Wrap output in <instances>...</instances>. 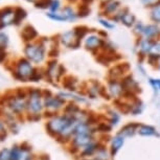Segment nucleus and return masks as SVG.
Wrapping results in <instances>:
<instances>
[{"instance_id": "49", "label": "nucleus", "mask_w": 160, "mask_h": 160, "mask_svg": "<svg viewBox=\"0 0 160 160\" xmlns=\"http://www.w3.org/2000/svg\"><path fill=\"white\" fill-rule=\"evenodd\" d=\"M4 135L7 136V132H5V127H4L3 122H2V120H0V136H1L2 140H3Z\"/></svg>"}, {"instance_id": "13", "label": "nucleus", "mask_w": 160, "mask_h": 160, "mask_svg": "<svg viewBox=\"0 0 160 160\" xmlns=\"http://www.w3.org/2000/svg\"><path fill=\"white\" fill-rule=\"evenodd\" d=\"M154 41L150 40V39H146L143 37L137 38L136 44H135V48L137 50V56L140 62H142L143 60H147L148 56H149L151 48L153 46Z\"/></svg>"}, {"instance_id": "57", "label": "nucleus", "mask_w": 160, "mask_h": 160, "mask_svg": "<svg viewBox=\"0 0 160 160\" xmlns=\"http://www.w3.org/2000/svg\"><path fill=\"white\" fill-rule=\"evenodd\" d=\"M68 2H70V3H74V2H77L78 0H67Z\"/></svg>"}, {"instance_id": "42", "label": "nucleus", "mask_w": 160, "mask_h": 160, "mask_svg": "<svg viewBox=\"0 0 160 160\" xmlns=\"http://www.w3.org/2000/svg\"><path fill=\"white\" fill-rule=\"evenodd\" d=\"M60 8H61V1L60 0H51L49 8H48L50 13H59Z\"/></svg>"}, {"instance_id": "34", "label": "nucleus", "mask_w": 160, "mask_h": 160, "mask_svg": "<svg viewBox=\"0 0 160 160\" xmlns=\"http://www.w3.org/2000/svg\"><path fill=\"white\" fill-rule=\"evenodd\" d=\"M73 31L75 32V34H77V36L81 41H82L83 39H85L87 36L91 32V29H90L89 28H87V26H85V25L75 26V28H73Z\"/></svg>"}, {"instance_id": "2", "label": "nucleus", "mask_w": 160, "mask_h": 160, "mask_svg": "<svg viewBox=\"0 0 160 160\" xmlns=\"http://www.w3.org/2000/svg\"><path fill=\"white\" fill-rule=\"evenodd\" d=\"M44 110V98L43 91L40 89L32 88L28 91V112L29 117L36 116L39 119L42 111Z\"/></svg>"}, {"instance_id": "54", "label": "nucleus", "mask_w": 160, "mask_h": 160, "mask_svg": "<svg viewBox=\"0 0 160 160\" xmlns=\"http://www.w3.org/2000/svg\"><path fill=\"white\" fill-rule=\"evenodd\" d=\"M38 160H48L46 157H44V156H42V157H40V158H39Z\"/></svg>"}, {"instance_id": "46", "label": "nucleus", "mask_w": 160, "mask_h": 160, "mask_svg": "<svg viewBox=\"0 0 160 160\" xmlns=\"http://www.w3.org/2000/svg\"><path fill=\"white\" fill-rule=\"evenodd\" d=\"M139 1L144 8H153L154 5H156L157 3H159L160 0H139Z\"/></svg>"}, {"instance_id": "14", "label": "nucleus", "mask_w": 160, "mask_h": 160, "mask_svg": "<svg viewBox=\"0 0 160 160\" xmlns=\"http://www.w3.org/2000/svg\"><path fill=\"white\" fill-rule=\"evenodd\" d=\"M122 8L119 0H111V1L101 3V15L102 17L112 18L120 8Z\"/></svg>"}, {"instance_id": "44", "label": "nucleus", "mask_w": 160, "mask_h": 160, "mask_svg": "<svg viewBox=\"0 0 160 160\" xmlns=\"http://www.w3.org/2000/svg\"><path fill=\"white\" fill-rule=\"evenodd\" d=\"M43 75H44V72H42V70H39V69L35 68V71L29 81H31V82H39V81L43 78Z\"/></svg>"}, {"instance_id": "43", "label": "nucleus", "mask_w": 160, "mask_h": 160, "mask_svg": "<svg viewBox=\"0 0 160 160\" xmlns=\"http://www.w3.org/2000/svg\"><path fill=\"white\" fill-rule=\"evenodd\" d=\"M50 2L51 0H38L35 3V7L40 10H46V8H49Z\"/></svg>"}, {"instance_id": "59", "label": "nucleus", "mask_w": 160, "mask_h": 160, "mask_svg": "<svg viewBox=\"0 0 160 160\" xmlns=\"http://www.w3.org/2000/svg\"><path fill=\"white\" fill-rule=\"evenodd\" d=\"M2 140V138H1V136H0V141H1Z\"/></svg>"}, {"instance_id": "7", "label": "nucleus", "mask_w": 160, "mask_h": 160, "mask_svg": "<svg viewBox=\"0 0 160 160\" xmlns=\"http://www.w3.org/2000/svg\"><path fill=\"white\" fill-rule=\"evenodd\" d=\"M106 95L108 98H113L115 101H120L126 96L125 89L122 84V80H113L109 78L106 85Z\"/></svg>"}, {"instance_id": "25", "label": "nucleus", "mask_w": 160, "mask_h": 160, "mask_svg": "<svg viewBox=\"0 0 160 160\" xmlns=\"http://www.w3.org/2000/svg\"><path fill=\"white\" fill-rule=\"evenodd\" d=\"M105 118L112 128H115V127L118 126L120 122H122V114H120L118 111H116L114 109H109V110H107Z\"/></svg>"}, {"instance_id": "45", "label": "nucleus", "mask_w": 160, "mask_h": 160, "mask_svg": "<svg viewBox=\"0 0 160 160\" xmlns=\"http://www.w3.org/2000/svg\"><path fill=\"white\" fill-rule=\"evenodd\" d=\"M8 35L4 34V32H0V48L5 49L7 46H8Z\"/></svg>"}, {"instance_id": "12", "label": "nucleus", "mask_w": 160, "mask_h": 160, "mask_svg": "<svg viewBox=\"0 0 160 160\" xmlns=\"http://www.w3.org/2000/svg\"><path fill=\"white\" fill-rule=\"evenodd\" d=\"M7 104L12 112L21 114L23 111L28 110V96H21L19 94L12 96L8 99Z\"/></svg>"}, {"instance_id": "26", "label": "nucleus", "mask_w": 160, "mask_h": 160, "mask_svg": "<svg viewBox=\"0 0 160 160\" xmlns=\"http://www.w3.org/2000/svg\"><path fill=\"white\" fill-rule=\"evenodd\" d=\"M106 94V90L98 82H92L88 87V96L90 98H95L99 95Z\"/></svg>"}, {"instance_id": "23", "label": "nucleus", "mask_w": 160, "mask_h": 160, "mask_svg": "<svg viewBox=\"0 0 160 160\" xmlns=\"http://www.w3.org/2000/svg\"><path fill=\"white\" fill-rule=\"evenodd\" d=\"M137 135L141 137H159L160 134L154 126L139 123L137 128Z\"/></svg>"}, {"instance_id": "27", "label": "nucleus", "mask_w": 160, "mask_h": 160, "mask_svg": "<svg viewBox=\"0 0 160 160\" xmlns=\"http://www.w3.org/2000/svg\"><path fill=\"white\" fill-rule=\"evenodd\" d=\"M21 36H22L23 40L26 42H31L34 41L36 38L38 37V32L36 31V28L32 25H26L25 28L22 29V32H21Z\"/></svg>"}, {"instance_id": "56", "label": "nucleus", "mask_w": 160, "mask_h": 160, "mask_svg": "<svg viewBox=\"0 0 160 160\" xmlns=\"http://www.w3.org/2000/svg\"><path fill=\"white\" fill-rule=\"evenodd\" d=\"M26 1H28V2H32V3H36V2H37L38 0H26Z\"/></svg>"}, {"instance_id": "8", "label": "nucleus", "mask_w": 160, "mask_h": 160, "mask_svg": "<svg viewBox=\"0 0 160 160\" xmlns=\"http://www.w3.org/2000/svg\"><path fill=\"white\" fill-rule=\"evenodd\" d=\"M96 139L98 138L94 134H75L71 138V140L69 141L71 152L78 154L81 150H83L84 148L93 142V141H95Z\"/></svg>"}, {"instance_id": "20", "label": "nucleus", "mask_w": 160, "mask_h": 160, "mask_svg": "<svg viewBox=\"0 0 160 160\" xmlns=\"http://www.w3.org/2000/svg\"><path fill=\"white\" fill-rule=\"evenodd\" d=\"M147 61L149 65L155 67H158V63L160 61V40L154 41L153 46L151 48V51L147 58Z\"/></svg>"}, {"instance_id": "30", "label": "nucleus", "mask_w": 160, "mask_h": 160, "mask_svg": "<svg viewBox=\"0 0 160 160\" xmlns=\"http://www.w3.org/2000/svg\"><path fill=\"white\" fill-rule=\"evenodd\" d=\"M94 157L98 160H110L112 155H111L110 150L105 146V143H102L98 148V152L95 153Z\"/></svg>"}, {"instance_id": "40", "label": "nucleus", "mask_w": 160, "mask_h": 160, "mask_svg": "<svg viewBox=\"0 0 160 160\" xmlns=\"http://www.w3.org/2000/svg\"><path fill=\"white\" fill-rule=\"evenodd\" d=\"M47 18H49L50 20L52 21H56V22H66V18L63 16L62 13H50V12H48L46 14Z\"/></svg>"}, {"instance_id": "19", "label": "nucleus", "mask_w": 160, "mask_h": 160, "mask_svg": "<svg viewBox=\"0 0 160 160\" xmlns=\"http://www.w3.org/2000/svg\"><path fill=\"white\" fill-rule=\"evenodd\" d=\"M126 140H127L126 138L122 136L120 134H118V133H116L113 137H111L110 143H109V150L111 152V155L115 156L116 154L122 149L123 146H125Z\"/></svg>"}, {"instance_id": "21", "label": "nucleus", "mask_w": 160, "mask_h": 160, "mask_svg": "<svg viewBox=\"0 0 160 160\" xmlns=\"http://www.w3.org/2000/svg\"><path fill=\"white\" fill-rule=\"evenodd\" d=\"M102 142L99 139H96L95 141H93L90 144H88L87 147L84 148L83 150H81L80 152H78V155L80 156L81 159L83 158H90V157H94L95 153L98 152L99 146H101Z\"/></svg>"}, {"instance_id": "4", "label": "nucleus", "mask_w": 160, "mask_h": 160, "mask_svg": "<svg viewBox=\"0 0 160 160\" xmlns=\"http://www.w3.org/2000/svg\"><path fill=\"white\" fill-rule=\"evenodd\" d=\"M44 98V109L46 110V115L51 117L56 115L60 110L65 108V101L60 96L51 94L50 91H43Z\"/></svg>"}, {"instance_id": "47", "label": "nucleus", "mask_w": 160, "mask_h": 160, "mask_svg": "<svg viewBox=\"0 0 160 160\" xmlns=\"http://www.w3.org/2000/svg\"><path fill=\"white\" fill-rule=\"evenodd\" d=\"M19 155H20V148L14 147L11 150V160H19Z\"/></svg>"}, {"instance_id": "50", "label": "nucleus", "mask_w": 160, "mask_h": 160, "mask_svg": "<svg viewBox=\"0 0 160 160\" xmlns=\"http://www.w3.org/2000/svg\"><path fill=\"white\" fill-rule=\"evenodd\" d=\"M137 68H138V70H139V72L141 73V75H143V77H147V73H146V69H144L143 67V65H142V63H138V65H137Z\"/></svg>"}, {"instance_id": "48", "label": "nucleus", "mask_w": 160, "mask_h": 160, "mask_svg": "<svg viewBox=\"0 0 160 160\" xmlns=\"http://www.w3.org/2000/svg\"><path fill=\"white\" fill-rule=\"evenodd\" d=\"M0 160H11V151L8 149L0 151Z\"/></svg>"}, {"instance_id": "10", "label": "nucleus", "mask_w": 160, "mask_h": 160, "mask_svg": "<svg viewBox=\"0 0 160 160\" xmlns=\"http://www.w3.org/2000/svg\"><path fill=\"white\" fill-rule=\"evenodd\" d=\"M122 84L126 92L125 98H136L137 93L140 92L139 83H138L131 74H127L122 80Z\"/></svg>"}, {"instance_id": "16", "label": "nucleus", "mask_w": 160, "mask_h": 160, "mask_svg": "<svg viewBox=\"0 0 160 160\" xmlns=\"http://www.w3.org/2000/svg\"><path fill=\"white\" fill-rule=\"evenodd\" d=\"M128 71H129L128 63L117 64L110 69L108 77H109V78H113V80H122L128 74Z\"/></svg>"}, {"instance_id": "32", "label": "nucleus", "mask_w": 160, "mask_h": 160, "mask_svg": "<svg viewBox=\"0 0 160 160\" xmlns=\"http://www.w3.org/2000/svg\"><path fill=\"white\" fill-rule=\"evenodd\" d=\"M28 16V13H26L25 10H23L22 8H16L14 10V21L13 24L15 25H19V24L22 22V20H24Z\"/></svg>"}, {"instance_id": "58", "label": "nucleus", "mask_w": 160, "mask_h": 160, "mask_svg": "<svg viewBox=\"0 0 160 160\" xmlns=\"http://www.w3.org/2000/svg\"><path fill=\"white\" fill-rule=\"evenodd\" d=\"M158 69H159V71H160V61H159V63H158Z\"/></svg>"}, {"instance_id": "18", "label": "nucleus", "mask_w": 160, "mask_h": 160, "mask_svg": "<svg viewBox=\"0 0 160 160\" xmlns=\"http://www.w3.org/2000/svg\"><path fill=\"white\" fill-rule=\"evenodd\" d=\"M142 37L150 40L157 41L160 40V25L156 23H149L146 24L143 29Z\"/></svg>"}, {"instance_id": "9", "label": "nucleus", "mask_w": 160, "mask_h": 160, "mask_svg": "<svg viewBox=\"0 0 160 160\" xmlns=\"http://www.w3.org/2000/svg\"><path fill=\"white\" fill-rule=\"evenodd\" d=\"M65 73L64 66L59 64L56 60L49 61L47 64V67L45 69V75L48 78V81L51 83H57L62 78Z\"/></svg>"}, {"instance_id": "53", "label": "nucleus", "mask_w": 160, "mask_h": 160, "mask_svg": "<svg viewBox=\"0 0 160 160\" xmlns=\"http://www.w3.org/2000/svg\"><path fill=\"white\" fill-rule=\"evenodd\" d=\"M81 160H98V159H96L95 157H90V158H83Z\"/></svg>"}, {"instance_id": "31", "label": "nucleus", "mask_w": 160, "mask_h": 160, "mask_svg": "<svg viewBox=\"0 0 160 160\" xmlns=\"http://www.w3.org/2000/svg\"><path fill=\"white\" fill-rule=\"evenodd\" d=\"M149 17L150 20L152 21V23H156L160 25V2L150 8Z\"/></svg>"}, {"instance_id": "38", "label": "nucleus", "mask_w": 160, "mask_h": 160, "mask_svg": "<svg viewBox=\"0 0 160 160\" xmlns=\"http://www.w3.org/2000/svg\"><path fill=\"white\" fill-rule=\"evenodd\" d=\"M77 13H78V18H85L87 16L90 15V8L88 4H84V3H81L78 5V10H77Z\"/></svg>"}, {"instance_id": "6", "label": "nucleus", "mask_w": 160, "mask_h": 160, "mask_svg": "<svg viewBox=\"0 0 160 160\" xmlns=\"http://www.w3.org/2000/svg\"><path fill=\"white\" fill-rule=\"evenodd\" d=\"M107 39H104L98 32H90L87 37L84 39V47L90 52L98 55L104 48Z\"/></svg>"}, {"instance_id": "3", "label": "nucleus", "mask_w": 160, "mask_h": 160, "mask_svg": "<svg viewBox=\"0 0 160 160\" xmlns=\"http://www.w3.org/2000/svg\"><path fill=\"white\" fill-rule=\"evenodd\" d=\"M24 55L29 62L34 64H40L45 60L46 57V49L43 41L28 43L24 48Z\"/></svg>"}, {"instance_id": "51", "label": "nucleus", "mask_w": 160, "mask_h": 160, "mask_svg": "<svg viewBox=\"0 0 160 160\" xmlns=\"http://www.w3.org/2000/svg\"><path fill=\"white\" fill-rule=\"evenodd\" d=\"M7 58V53H5V49L0 48V63H2Z\"/></svg>"}, {"instance_id": "37", "label": "nucleus", "mask_w": 160, "mask_h": 160, "mask_svg": "<svg viewBox=\"0 0 160 160\" xmlns=\"http://www.w3.org/2000/svg\"><path fill=\"white\" fill-rule=\"evenodd\" d=\"M144 26H146V24H144L142 21H137V22L134 24V26L132 28L133 34L136 36L137 38H141L142 37V34H143Z\"/></svg>"}, {"instance_id": "15", "label": "nucleus", "mask_w": 160, "mask_h": 160, "mask_svg": "<svg viewBox=\"0 0 160 160\" xmlns=\"http://www.w3.org/2000/svg\"><path fill=\"white\" fill-rule=\"evenodd\" d=\"M58 95L64 101H69V102H74V104H87L88 98L77 91H61L58 93Z\"/></svg>"}, {"instance_id": "28", "label": "nucleus", "mask_w": 160, "mask_h": 160, "mask_svg": "<svg viewBox=\"0 0 160 160\" xmlns=\"http://www.w3.org/2000/svg\"><path fill=\"white\" fill-rule=\"evenodd\" d=\"M61 13L63 16L66 18V20H67L68 22H74V21L78 18L77 11H75L71 5H66V7H64L62 8Z\"/></svg>"}, {"instance_id": "33", "label": "nucleus", "mask_w": 160, "mask_h": 160, "mask_svg": "<svg viewBox=\"0 0 160 160\" xmlns=\"http://www.w3.org/2000/svg\"><path fill=\"white\" fill-rule=\"evenodd\" d=\"M98 23L102 28L106 29V31H112V29L115 28V23H114L110 18L101 16L98 18Z\"/></svg>"}, {"instance_id": "55", "label": "nucleus", "mask_w": 160, "mask_h": 160, "mask_svg": "<svg viewBox=\"0 0 160 160\" xmlns=\"http://www.w3.org/2000/svg\"><path fill=\"white\" fill-rule=\"evenodd\" d=\"M108 1H111V0H99L101 3H105V2H108Z\"/></svg>"}, {"instance_id": "52", "label": "nucleus", "mask_w": 160, "mask_h": 160, "mask_svg": "<svg viewBox=\"0 0 160 160\" xmlns=\"http://www.w3.org/2000/svg\"><path fill=\"white\" fill-rule=\"evenodd\" d=\"M81 2L82 3H84V4H91L92 2H93V0H81Z\"/></svg>"}, {"instance_id": "22", "label": "nucleus", "mask_w": 160, "mask_h": 160, "mask_svg": "<svg viewBox=\"0 0 160 160\" xmlns=\"http://www.w3.org/2000/svg\"><path fill=\"white\" fill-rule=\"evenodd\" d=\"M14 10L12 8H4L0 10V29L13 24Z\"/></svg>"}, {"instance_id": "36", "label": "nucleus", "mask_w": 160, "mask_h": 160, "mask_svg": "<svg viewBox=\"0 0 160 160\" xmlns=\"http://www.w3.org/2000/svg\"><path fill=\"white\" fill-rule=\"evenodd\" d=\"M77 84L78 81L72 77H67L64 78V82H63V86L66 89H68V91H75L77 90Z\"/></svg>"}, {"instance_id": "41", "label": "nucleus", "mask_w": 160, "mask_h": 160, "mask_svg": "<svg viewBox=\"0 0 160 160\" xmlns=\"http://www.w3.org/2000/svg\"><path fill=\"white\" fill-rule=\"evenodd\" d=\"M128 11H130L128 8L122 7L118 12H117V13H116L115 15H114V16H113L112 18H111V20H112L114 23H120V20H122V16H123V15H125Z\"/></svg>"}, {"instance_id": "17", "label": "nucleus", "mask_w": 160, "mask_h": 160, "mask_svg": "<svg viewBox=\"0 0 160 160\" xmlns=\"http://www.w3.org/2000/svg\"><path fill=\"white\" fill-rule=\"evenodd\" d=\"M125 107L127 108L126 112L130 113L133 116L141 115L142 112H143V110H144V104L140 101V99H138V98L130 99L129 104L125 105Z\"/></svg>"}, {"instance_id": "11", "label": "nucleus", "mask_w": 160, "mask_h": 160, "mask_svg": "<svg viewBox=\"0 0 160 160\" xmlns=\"http://www.w3.org/2000/svg\"><path fill=\"white\" fill-rule=\"evenodd\" d=\"M59 41L62 45L70 48V49H77V48L81 47V44H82V41L78 39L73 29H70V31H67L60 35Z\"/></svg>"}, {"instance_id": "1", "label": "nucleus", "mask_w": 160, "mask_h": 160, "mask_svg": "<svg viewBox=\"0 0 160 160\" xmlns=\"http://www.w3.org/2000/svg\"><path fill=\"white\" fill-rule=\"evenodd\" d=\"M78 120L67 114H56L49 117L46 123V130L51 136L61 142H69L74 134Z\"/></svg>"}, {"instance_id": "24", "label": "nucleus", "mask_w": 160, "mask_h": 160, "mask_svg": "<svg viewBox=\"0 0 160 160\" xmlns=\"http://www.w3.org/2000/svg\"><path fill=\"white\" fill-rule=\"evenodd\" d=\"M138 125H139L138 122H129L127 125L122 126L117 133L125 137L126 139L127 138H131L133 136H135V135H137Z\"/></svg>"}, {"instance_id": "39", "label": "nucleus", "mask_w": 160, "mask_h": 160, "mask_svg": "<svg viewBox=\"0 0 160 160\" xmlns=\"http://www.w3.org/2000/svg\"><path fill=\"white\" fill-rule=\"evenodd\" d=\"M148 82H149L150 86L152 87V89H153V91L155 92V94L160 92V78H148Z\"/></svg>"}, {"instance_id": "5", "label": "nucleus", "mask_w": 160, "mask_h": 160, "mask_svg": "<svg viewBox=\"0 0 160 160\" xmlns=\"http://www.w3.org/2000/svg\"><path fill=\"white\" fill-rule=\"evenodd\" d=\"M35 68L32 62L28 59H20L16 64V70L14 71V77L21 82H28L31 80Z\"/></svg>"}, {"instance_id": "29", "label": "nucleus", "mask_w": 160, "mask_h": 160, "mask_svg": "<svg viewBox=\"0 0 160 160\" xmlns=\"http://www.w3.org/2000/svg\"><path fill=\"white\" fill-rule=\"evenodd\" d=\"M136 22H137L136 16H135L133 13H131L130 11L127 12V13L122 16V20H120V23H122L123 26L129 28H132Z\"/></svg>"}, {"instance_id": "60", "label": "nucleus", "mask_w": 160, "mask_h": 160, "mask_svg": "<svg viewBox=\"0 0 160 160\" xmlns=\"http://www.w3.org/2000/svg\"><path fill=\"white\" fill-rule=\"evenodd\" d=\"M0 114H1V110H0Z\"/></svg>"}, {"instance_id": "35", "label": "nucleus", "mask_w": 160, "mask_h": 160, "mask_svg": "<svg viewBox=\"0 0 160 160\" xmlns=\"http://www.w3.org/2000/svg\"><path fill=\"white\" fill-rule=\"evenodd\" d=\"M32 149L29 147H20V155H19V160H32Z\"/></svg>"}]
</instances>
